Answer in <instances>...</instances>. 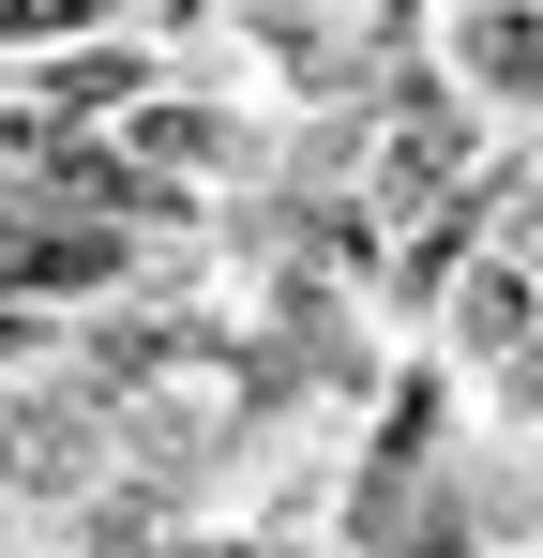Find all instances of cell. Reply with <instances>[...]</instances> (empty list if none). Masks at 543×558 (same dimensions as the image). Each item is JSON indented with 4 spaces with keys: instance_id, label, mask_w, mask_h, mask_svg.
<instances>
[{
    "instance_id": "1",
    "label": "cell",
    "mask_w": 543,
    "mask_h": 558,
    "mask_svg": "<svg viewBox=\"0 0 543 558\" xmlns=\"http://www.w3.org/2000/svg\"><path fill=\"white\" fill-rule=\"evenodd\" d=\"M468 76H483V92H514V106H543V15H514V0H498V15H468Z\"/></svg>"
},
{
    "instance_id": "2",
    "label": "cell",
    "mask_w": 543,
    "mask_h": 558,
    "mask_svg": "<svg viewBox=\"0 0 543 558\" xmlns=\"http://www.w3.org/2000/svg\"><path fill=\"white\" fill-rule=\"evenodd\" d=\"M106 0H0V46H61V31H90Z\"/></svg>"
}]
</instances>
